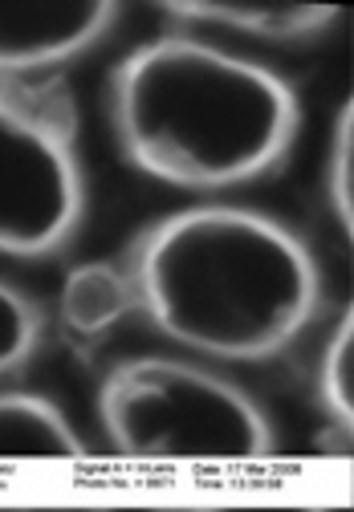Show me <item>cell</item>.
<instances>
[{
	"label": "cell",
	"instance_id": "obj_1",
	"mask_svg": "<svg viewBox=\"0 0 354 512\" xmlns=\"http://www.w3.org/2000/svg\"><path fill=\"white\" fill-rule=\"evenodd\" d=\"M123 265L135 313L180 350L261 366L298 346L322 309L314 248L245 204H196L147 224Z\"/></svg>",
	"mask_w": 354,
	"mask_h": 512
},
{
	"label": "cell",
	"instance_id": "obj_2",
	"mask_svg": "<svg viewBox=\"0 0 354 512\" xmlns=\"http://www.w3.org/2000/svg\"><path fill=\"white\" fill-rule=\"evenodd\" d=\"M106 110L127 167L196 196L277 175L302 135L289 78L192 33L131 49L110 70Z\"/></svg>",
	"mask_w": 354,
	"mask_h": 512
},
{
	"label": "cell",
	"instance_id": "obj_3",
	"mask_svg": "<svg viewBox=\"0 0 354 512\" xmlns=\"http://www.w3.org/2000/svg\"><path fill=\"white\" fill-rule=\"evenodd\" d=\"M98 423L139 464H253L273 452L269 411L200 358L139 354L98 382Z\"/></svg>",
	"mask_w": 354,
	"mask_h": 512
},
{
	"label": "cell",
	"instance_id": "obj_4",
	"mask_svg": "<svg viewBox=\"0 0 354 512\" xmlns=\"http://www.w3.org/2000/svg\"><path fill=\"white\" fill-rule=\"evenodd\" d=\"M86 216L78 143L45 131L0 102V256L45 261Z\"/></svg>",
	"mask_w": 354,
	"mask_h": 512
},
{
	"label": "cell",
	"instance_id": "obj_5",
	"mask_svg": "<svg viewBox=\"0 0 354 512\" xmlns=\"http://www.w3.org/2000/svg\"><path fill=\"white\" fill-rule=\"evenodd\" d=\"M114 0H0V78L66 74L118 29Z\"/></svg>",
	"mask_w": 354,
	"mask_h": 512
},
{
	"label": "cell",
	"instance_id": "obj_6",
	"mask_svg": "<svg viewBox=\"0 0 354 512\" xmlns=\"http://www.w3.org/2000/svg\"><path fill=\"white\" fill-rule=\"evenodd\" d=\"M159 17L184 29H216L265 45H310L338 25V9L326 5H289V0H171L155 5Z\"/></svg>",
	"mask_w": 354,
	"mask_h": 512
},
{
	"label": "cell",
	"instance_id": "obj_7",
	"mask_svg": "<svg viewBox=\"0 0 354 512\" xmlns=\"http://www.w3.org/2000/svg\"><path fill=\"white\" fill-rule=\"evenodd\" d=\"M82 439L66 411L33 391H0V464L82 460Z\"/></svg>",
	"mask_w": 354,
	"mask_h": 512
},
{
	"label": "cell",
	"instance_id": "obj_8",
	"mask_svg": "<svg viewBox=\"0 0 354 512\" xmlns=\"http://www.w3.org/2000/svg\"><path fill=\"white\" fill-rule=\"evenodd\" d=\"M135 313V281L123 261H86L62 285V322L78 338H102Z\"/></svg>",
	"mask_w": 354,
	"mask_h": 512
},
{
	"label": "cell",
	"instance_id": "obj_9",
	"mask_svg": "<svg viewBox=\"0 0 354 512\" xmlns=\"http://www.w3.org/2000/svg\"><path fill=\"white\" fill-rule=\"evenodd\" d=\"M318 403L330 419L350 427L354 419V317L342 309L334 334L326 338L322 362H318Z\"/></svg>",
	"mask_w": 354,
	"mask_h": 512
},
{
	"label": "cell",
	"instance_id": "obj_10",
	"mask_svg": "<svg viewBox=\"0 0 354 512\" xmlns=\"http://www.w3.org/2000/svg\"><path fill=\"white\" fill-rule=\"evenodd\" d=\"M45 338V322H41V309L17 289L0 277V378L17 374Z\"/></svg>",
	"mask_w": 354,
	"mask_h": 512
},
{
	"label": "cell",
	"instance_id": "obj_11",
	"mask_svg": "<svg viewBox=\"0 0 354 512\" xmlns=\"http://www.w3.org/2000/svg\"><path fill=\"white\" fill-rule=\"evenodd\" d=\"M326 204L342 232L354 228V102L338 106L330 147H326Z\"/></svg>",
	"mask_w": 354,
	"mask_h": 512
}]
</instances>
